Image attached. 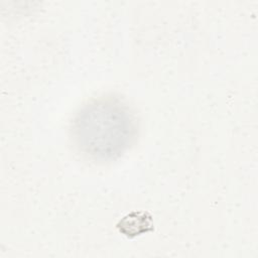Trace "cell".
Masks as SVG:
<instances>
[{
    "label": "cell",
    "instance_id": "cell-1",
    "mask_svg": "<svg viewBox=\"0 0 258 258\" xmlns=\"http://www.w3.org/2000/svg\"><path fill=\"white\" fill-rule=\"evenodd\" d=\"M72 131L80 151L104 161L120 156L128 148L136 133V122L121 101L101 98L77 113Z\"/></svg>",
    "mask_w": 258,
    "mask_h": 258
},
{
    "label": "cell",
    "instance_id": "cell-2",
    "mask_svg": "<svg viewBox=\"0 0 258 258\" xmlns=\"http://www.w3.org/2000/svg\"><path fill=\"white\" fill-rule=\"evenodd\" d=\"M117 228L128 238L140 236L153 230L152 216L145 211L131 212L118 222Z\"/></svg>",
    "mask_w": 258,
    "mask_h": 258
}]
</instances>
